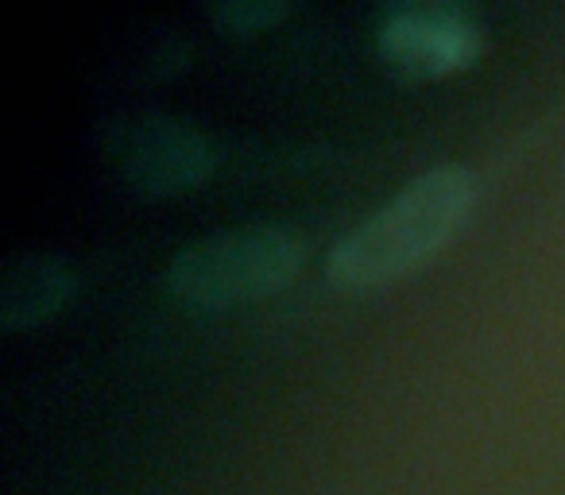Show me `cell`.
<instances>
[{
    "label": "cell",
    "mask_w": 565,
    "mask_h": 495,
    "mask_svg": "<svg viewBox=\"0 0 565 495\" xmlns=\"http://www.w3.org/2000/svg\"><path fill=\"white\" fill-rule=\"evenodd\" d=\"M477 194V174L461 163H441L418 174L345 240L333 244V252L326 256L330 283L345 291L399 283L469 220Z\"/></svg>",
    "instance_id": "cell-1"
},
{
    "label": "cell",
    "mask_w": 565,
    "mask_h": 495,
    "mask_svg": "<svg viewBox=\"0 0 565 495\" xmlns=\"http://www.w3.org/2000/svg\"><path fill=\"white\" fill-rule=\"evenodd\" d=\"M307 244L279 225H252L186 244L167 263V287L179 302L225 310L282 291L299 276Z\"/></svg>",
    "instance_id": "cell-2"
},
{
    "label": "cell",
    "mask_w": 565,
    "mask_h": 495,
    "mask_svg": "<svg viewBox=\"0 0 565 495\" xmlns=\"http://www.w3.org/2000/svg\"><path fill=\"white\" fill-rule=\"evenodd\" d=\"M380 58L403 78H446L484 51V28L457 4H395L376 24Z\"/></svg>",
    "instance_id": "cell-3"
},
{
    "label": "cell",
    "mask_w": 565,
    "mask_h": 495,
    "mask_svg": "<svg viewBox=\"0 0 565 495\" xmlns=\"http://www.w3.org/2000/svg\"><path fill=\"white\" fill-rule=\"evenodd\" d=\"M113 166L140 194L171 197L198 186L213 171V148L194 125L174 117L125 120L105 140Z\"/></svg>",
    "instance_id": "cell-4"
},
{
    "label": "cell",
    "mask_w": 565,
    "mask_h": 495,
    "mask_svg": "<svg viewBox=\"0 0 565 495\" xmlns=\"http://www.w3.org/2000/svg\"><path fill=\"white\" fill-rule=\"evenodd\" d=\"M78 268L55 252L12 256L0 268V330L20 333L51 322L78 294Z\"/></svg>",
    "instance_id": "cell-5"
},
{
    "label": "cell",
    "mask_w": 565,
    "mask_h": 495,
    "mask_svg": "<svg viewBox=\"0 0 565 495\" xmlns=\"http://www.w3.org/2000/svg\"><path fill=\"white\" fill-rule=\"evenodd\" d=\"M282 4H228V9H221L217 12V20L221 24H228L233 32H256L259 24H267V20H279L282 17Z\"/></svg>",
    "instance_id": "cell-6"
}]
</instances>
